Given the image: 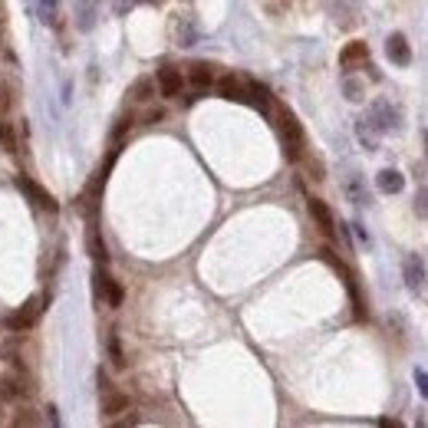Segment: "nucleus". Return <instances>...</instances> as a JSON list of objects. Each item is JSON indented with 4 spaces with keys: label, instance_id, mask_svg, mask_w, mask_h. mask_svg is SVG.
Listing matches in <instances>:
<instances>
[{
    "label": "nucleus",
    "instance_id": "obj_1",
    "mask_svg": "<svg viewBox=\"0 0 428 428\" xmlns=\"http://www.w3.org/2000/svg\"><path fill=\"white\" fill-rule=\"evenodd\" d=\"M277 129H280V139H284V155L290 162H300V155H303V125L296 122V115L287 105L277 109Z\"/></svg>",
    "mask_w": 428,
    "mask_h": 428
},
{
    "label": "nucleus",
    "instance_id": "obj_2",
    "mask_svg": "<svg viewBox=\"0 0 428 428\" xmlns=\"http://www.w3.org/2000/svg\"><path fill=\"white\" fill-rule=\"evenodd\" d=\"M93 287H96V296H99V300H103L105 306H122V300H125L122 284H119V280H112V277L105 274V267H103V264L96 267Z\"/></svg>",
    "mask_w": 428,
    "mask_h": 428
},
{
    "label": "nucleus",
    "instance_id": "obj_3",
    "mask_svg": "<svg viewBox=\"0 0 428 428\" xmlns=\"http://www.w3.org/2000/svg\"><path fill=\"white\" fill-rule=\"evenodd\" d=\"M40 300H27V303L20 306L17 313H10V316H4V326H7L10 333H27V330H33L37 326V320H40Z\"/></svg>",
    "mask_w": 428,
    "mask_h": 428
},
{
    "label": "nucleus",
    "instance_id": "obj_4",
    "mask_svg": "<svg viewBox=\"0 0 428 428\" xmlns=\"http://www.w3.org/2000/svg\"><path fill=\"white\" fill-rule=\"evenodd\" d=\"M369 122L379 129V132H395L399 129V109L389 103V99H376L369 105Z\"/></svg>",
    "mask_w": 428,
    "mask_h": 428
},
{
    "label": "nucleus",
    "instance_id": "obj_5",
    "mask_svg": "<svg viewBox=\"0 0 428 428\" xmlns=\"http://www.w3.org/2000/svg\"><path fill=\"white\" fill-rule=\"evenodd\" d=\"M0 395H4V399H27L30 395V376L27 372H23V366H13V376H4V379H0Z\"/></svg>",
    "mask_w": 428,
    "mask_h": 428
},
{
    "label": "nucleus",
    "instance_id": "obj_6",
    "mask_svg": "<svg viewBox=\"0 0 428 428\" xmlns=\"http://www.w3.org/2000/svg\"><path fill=\"white\" fill-rule=\"evenodd\" d=\"M17 185H20V191H23V195H27V198L33 201V204H37V208L50 211V214H57V211H59V204L53 201V195H50L47 188H40V185H37L33 178H27V175H20Z\"/></svg>",
    "mask_w": 428,
    "mask_h": 428
},
{
    "label": "nucleus",
    "instance_id": "obj_7",
    "mask_svg": "<svg viewBox=\"0 0 428 428\" xmlns=\"http://www.w3.org/2000/svg\"><path fill=\"white\" fill-rule=\"evenodd\" d=\"M402 277H405V287H409V294H422L425 290V264H422L419 254H409L405 257V264H402Z\"/></svg>",
    "mask_w": 428,
    "mask_h": 428
},
{
    "label": "nucleus",
    "instance_id": "obj_8",
    "mask_svg": "<svg viewBox=\"0 0 428 428\" xmlns=\"http://www.w3.org/2000/svg\"><path fill=\"white\" fill-rule=\"evenodd\" d=\"M386 57H389L392 66H409L412 47H409V40H405V33H389V40H386Z\"/></svg>",
    "mask_w": 428,
    "mask_h": 428
},
{
    "label": "nucleus",
    "instance_id": "obj_9",
    "mask_svg": "<svg viewBox=\"0 0 428 428\" xmlns=\"http://www.w3.org/2000/svg\"><path fill=\"white\" fill-rule=\"evenodd\" d=\"M244 103H250L257 112L270 115V89L257 79H244Z\"/></svg>",
    "mask_w": 428,
    "mask_h": 428
},
{
    "label": "nucleus",
    "instance_id": "obj_10",
    "mask_svg": "<svg viewBox=\"0 0 428 428\" xmlns=\"http://www.w3.org/2000/svg\"><path fill=\"white\" fill-rule=\"evenodd\" d=\"M306 208H310V218L316 221V228L323 231L326 238H333V234H336V221H333V211L326 208V201L323 198H310V201H306Z\"/></svg>",
    "mask_w": 428,
    "mask_h": 428
},
{
    "label": "nucleus",
    "instance_id": "obj_11",
    "mask_svg": "<svg viewBox=\"0 0 428 428\" xmlns=\"http://www.w3.org/2000/svg\"><path fill=\"white\" fill-rule=\"evenodd\" d=\"M155 83H158V93L162 96H178L181 93V86H185V76H181V69H175V66H168L165 63L158 73H155Z\"/></svg>",
    "mask_w": 428,
    "mask_h": 428
},
{
    "label": "nucleus",
    "instance_id": "obj_12",
    "mask_svg": "<svg viewBox=\"0 0 428 428\" xmlns=\"http://www.w3.org/2000/svg\"><path fill=\"white\" fill-rule=\"evenodd\" d=\"M356 139H359V145L366 149V152H376V149H379L382 132L369 122V115H362L359 122H356Z\"/></svg>",
    "mask_w": 428,
    "mask_h": 428
},
{
    "label": "nucleus",
    "instance_id": "obj_13",
    "mask_svg": "<svg viewBox=\"0 0 428 428\" xmlns=\"http://www.w3.org/2000/svg\"><path fill=\"white\" fill-rule=\"evenodd\" d=\"M376 188H379L382 195H399V191L405 188V175L395 168H382L379 175H376Z\"/></svg>",
    "mask_w": 428,
    "mask_h": 428
},
{
    "label": "nucleus",
    "instance_id": "obj_14",
    "mask_svg": "<svg viewBox=\"0 0 428 428\" xmlns=\"http://www.w3.org/2000/svg\"><path fill=\"white\" fill-rule=\"evenodd\" d=\"M366 59H369V47H366L362 40H352L349 47L340 53V66L352 69V66H359V63H366Z\"/></svg>",
    "mask_w": 428,
    "mask_h": 428
},
{
    "label": "nucleus",
    "instance_id": "obj_15",
    "mask_svg": "<svg viewBox=\"0 0 428 428\" xmlns=\"http://www.w3.org/2000/svg\"><path fill=\"white\" fill-rule=\"evenodd\" d=\"M218 93L224 96V99L244 103V79L234 76V73H228V76H221V79H218Z\"/></svg>",
    "mask_w": 428,
    "mask_h": 428
},
{
    "label": "nucleus",
    "instance_id": "obj_16",
    "mask_svg": "<svg viewBox=\"0 0 428 428\" xmlns=\"http://www.w3.org/2000/svg\"><path fill=\"white\" fill-rule=\"evenodd\" d=\"M342 188H346V198H349L352 204H369V191H366V185H362L359 175H349Z\"/></svg>",
    "mask_w": 428,
    "mask_h": 428
},
{
    "label": "nucleus",
    "instance_id": "obj_17",
    "mask_svg": "<svg viewBox=\"0 0 428 428\" xmlns=\"http://www.w3.org/2000/svg\"><path fill=\"white\" fill-rule=\"evenodd\" d=\"M188 79L198 89H208L211 83H214V66H208V63H191L188 66Z\"/></svg>",
    "mask_w": 428,
    "mask_h": 428
},
{
    "label": "nucleus",
    "instance_id": "obj_18",
    "mask_svg": "<svg viewBox=\"0 0 428 428\" xmlns=\"http://www.w3.org/2000/svg\"><path fill=\"white\" fill-rule=\"evenodd\" d=\"M125 409H129V395H122V392H115V389L103 392V412L105 415H119V412H125Z\"/></svg>",
    "mask_w": 428,
    "mask_h": 428
},
{
    "label": "nucleus",
    "instance_id": "obj_19",
    "mask_svg": "<svg viewBox=\"0 0 428 428\" xmlns=\"http://www.w3.org/2000/svg\"><path fill=\"white\" fill-rule=\"evenodd\" d=\"M105 346H109V359H112L115 369H122L125 366V352H122V342H119V333H109V340H105Z\"/></svg>",
    "mask_w": 428,
    "mask_h": 428
},
{
    "label": "nucleus",
    "instance_id": "obj_20",
    "mask_svg": "<svg viewBox=\"0 0 428 428\" xmlns=\"http://www.w3.org/2000/svg\"><path fill=\"white\" fill-rule=\"evenodd\" d=\"M89 254L96 257V264H105L109 260V250H105V244H103V238H99V231H89Z\"/></svg>",
    "mask_w": 428,
    "mask_h": 428
},
{
    "label": "nucleus",
    "instance_id": "obj_21",
    "mask_svg": "<svg viewBox=\"0 0 428 428\" xmlns=\"http://www.w3.org/2000/svg\"><path fill=\"white\" fill-rule=\"evenodd\" d=\"M175 33H178V43H181V47H191V43L198 40V30H195V23H191V20H178Z\"/></svg>",
    "mask_w": 428,
    "mask_h": 428
},
{
    "label": "nucleus",
    "instance_id": "obj_22",
    "mask_svg": "<svg viewBox=\"0 0 428 428\" xmlns=\"http://www.w3.org/2000/svg\"><path fill=\"white\" fill-rule=\"evenodd\" d=\"M57 13H59V0H40V20L47 27H57Z\"/></svg>",
    "mask_w": 428,
    "mask_h": 428
},
{
    "label": "nucleus",
    "instance_id": "obj_23",
    "mask_svg": "<svg viewBox=\"0 0 428 428\" xmlns=\"http://www.w3.org/2000/svg\"><path fill=\"white\" fill-rule=\"evenodd\" d=\"M0 149L4 152H17V135H13L10 122H0Z\"/></svg>",
    "mask_w": 428,
    "mask_h": 428
},
{
    "label": "nucleus",
    "instance_id": "obj_24",
    "mask_svg": "<svg viewBox=\"0 0 428 428\" xmlns=\"http://www.w3.org/2000/svg\"><path fill=\"white\" fill-rule=\"evenodd\" d=\"M132 99H139V103H149L152 99V79H139L132 89Z\"/></svg>",
    "mask_w": 428,
    "mask_h": 428
},
{
    "label": "nucleus",
    "instance_id": "obj_25",
    "mask_svg": "<svg viewBox=\"0 0 428 428\" xmlns=\"http://www.w3.org/2000/svg\"><path fill=\"white\" fill-rule=\"evenodd\" d=\"M342 93H346V99H349V103H359V99H362V83H356V79H346V83H342Z\"/></svg>",
    "mask_w": 428,
    "mask_h": 428
},
{
    "label": "nucleus",
    "instance_id": "obj_26",
    "mask_svg": "<svg viewBox=\"0 0 428 428\" xmlns=\"http://www.w3.org/2000/svg\"><path fill=\"white\" fill-rule=\"evenodd\" d=\"M415 214H419V218H428V188L425 185L415 191Z\"/></svg>",
    "mask_w": 428,
    "mask_h": 428
},
{
    "label": "nucleus",
    "instance_id": "obj_27",
    "mask_svg": "<svg viewBox=\"0 0 428 428\" xmlns=\"http://www.w3.org/2000/svg\"><path fill=\"white\" fill-rule=\"evenodd\" d=\"M135 4H162V0H115V10L125 13V10H132Z\"/></svg>",
    "mask_w": 428,
    "mask_h": 428
},
{
    "label": "nucleus",
    "instance_id": "obj_28",
    "mask_svg": "<svg viewBox=\"0 0 428 428\" xmlns=\"http://www.w3.org/2000/svg\"><path fill=\"white\" fill-rule=\"evenodd\" d=\"M415 386H419V392L428 399V372L425 369H415Z\"/></svg>",
    "mask_w": 428,
    "mask_h": 428
},
{
    "label": "nucleus",
    "instance_id": "obj_29",
    "mask_svg": "<svg viewBox=\"0 0 428 428\" xmlns=\"http://www.w3.org/2000/svg\"><path fill=\"white\" fill-rule=\"evenodd\" d=\"M96 379H99V395H103V392H109V389H112V382H109V376H105V369H99V372H96Z\"/></svg>",
    "mask_w": 428,
    "mask_h": 428
},
{
    "label": "nucleus",
    "instance_id": "obj_30",
    "mask_svg": "<svg viewBox=\"0 0 428 428\" xmlns=\"http://www.w3.org/2000/svg\"><path fill=\"white\" fill-rule=\"evenodd\" d=\"M47 419H50V425H59V415H57V409H53V405L47 409Z\"/></svg>",
    "mask_w": 428,
    "mask_h": 428
},
{
    "label": "nucleus",
    "instance_id": "obj_31",
    "mask_svg": "<svg viewBox=\"0 0 428 428\" xmlns=\"http://www.w3.org/2000/svg\"><path fill=\"white\" fill-rule=\"evenodd\" d=\"M425 155H428V132H425Z\"/></svg>",
    "mask_w": 428,
    "mask_h": 428
},
{
    "label": "nucleus",
    "instance_id": "obj_32",
    "mask_svg": "<svg viewBox=\"0 0 428 428\" xmlns=\"http://www.w3.org/2000/svg\"><path fill=\"white\" fill-rule=\"evenodd\" d=\"M0 419H4V412H0Z\"/></svg>",
    "mask_w": 428,
    "mask_h": 428
}]
</instances>
